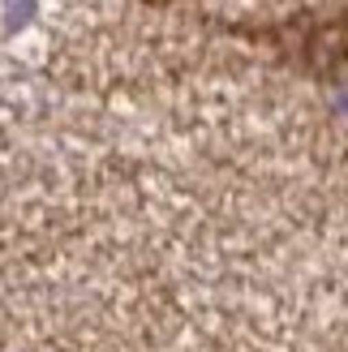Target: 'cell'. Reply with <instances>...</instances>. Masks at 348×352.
Segmentation results:
<instances>
[{"mask_svg":"<svg viewBox=\"0 0 348 352\" xmlns=\"http://www.w3.org/2000/svg\"><path fill=\"white\" fill-rule=\"evenodd\" d=\"M151 5H168V0H151Z\"/></svg>","mask_w":348,"mask_h":352,"instance_id":"cell-2","label":"cell"},{"mask_svg":"<svg viewBox=\"0 0 348 352\" xmlns=\"http://www.w3.org/2000/svg\"><path fill=\"white\" fill-rule=\"evenodd\" d=\"M232 34L271 47L280 60L297 65L314 78H344L348 74V9L331 13H297L271 26H228Z\"/></svg>","mask_w":348,"mask_h":352,"instance_id":"cell-1","label":"cell"}]
</instances>
